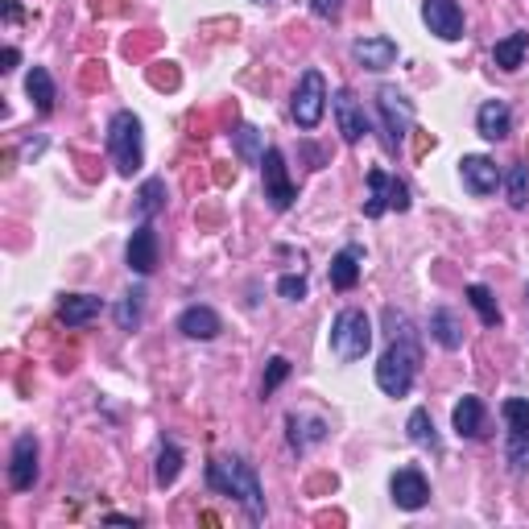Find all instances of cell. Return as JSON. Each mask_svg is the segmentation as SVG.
Wrapping results in <instances>:
<instances>
[{
    "label": "cell",
    "instance_id": "obj_2",
    "mask_svg": "<svg viewBox=\"0 0 529 529\" xmlns=\"http://www.w3.org/2000/svg\"><path fill=\"white\" fill-rule=\"evenodd\" d=\"M207 484L224 492V497H236L240 505L249 508V517L260 521L265 517V500H260V484H257V472H252L244 459H211L207 464Z\"/></svg>",
    "mask_w": 529,
    "mask_h": 529
},
{
    "label": "cell",
    "instance_id": "obj_22",
    "mask_svg": "<svg viewBox=\"0 0 529 529\" xmlns=\"http://www.w3.org/2000/svg\"><path fill=\"white\" fill-rule=\"evenodd\" d=\"M455 431L464 439H480L484 434V405H480V397H464L455 405Z\"/></svg>",
    "mask_w": 529,
    "mask_h": 529
},
{
    "label": "cell",
    "instance_id": "obj_5",
    "mask_svg": "<svg viewBox=\"0 0 529 529\" xmlns=\"http://www.w3.org/2000/svg\"><path fill=\"white\" fill-rule=\"evenodd\" d=\"M410 211V186L401 178H389L385 170H368V203H364V216L368 219H380L385 211Z\"/></svg>",
    "mask_w": 529,
    "mask_h": 529
},
{
    "label": "cell",
    "instance_id": "obj_37",
    "mask_svg": "<svg viewBox=\"0 0 529 529\" xmlns=\"http://www.w3.org/2000/svg\"><path fill=\"white\" fill-rule=\"evenodd\" d=\"M252 4H269V0H252Z\"/></svg>",
    "mask_w": 529,
    "mask_h": 529
},
{
    "label": "cell",
    "instance_id": "obj_33",
    "mask_svg": "<svg viewBox=\"0 0 529 529\" xmlns=\"http://www.w3.org/2000/svg\"><path fill=\"white\" fill-rule=\"evenodd\" d=\"M286 377H290V360H286V356H273L269 368H265V380H260V397H269V393L277 389Z\"/></svg>",
    "mask_w": 529,
    "mask_h": 529
},
{
    "label": "cell",
    "instance_id": "obj_34",
    "mask_svg": "<svg viewBox=\"0 0 529 529\" xmlns=\"http://www.w3.org/2000/svg\"><path fill=\"white\" fill-rule=\"evenodd\" d=\"M277 294H281V298H290V303H303V298H306V277L286 273V277L277 281Z\"/></svg>",
    "mask_w": 529,
    "mask_h": 529
},
{
    "label": "cell",
    "instance_id": "obj_17",
    "mask_svg": "<svg viewBox=\"0 0 529 529\" xmlns=\"http://www.w3.org/2000/svg\"><path fill=\"white\" fill-rule=\"evenodd\" d=\"M178 331H183L186 339H216V335L224 331V323H219V314L211 311V306H191V311L178 314Z\"/></svg>",
    "mask_w": 529,
    "mask_h": 529
},
{
    "label": "cell",
    "instance_id": "obj_12",
    "mask_svg": "<svg viewBox=\"0 0 529 529\" xmlns=\"http://www.w3.org/2000/svg\"><path fill=\"white\" fill-rule=\"evenodd\" d=\"M33 480H38V443H33V434H21V439L13 443L9 484L17 488V492H30Z\"/></svg>",
    "mask_w": 529,
    "mask_h": 529
},
{
    "label": "cell",
    "instance_id": "obj_20",
    "mask_svg": "<svg viewBox=\"0 0 529 529\" xmlns=\"http://www.w3.org/2000/svg\"><path fill=\"white\" fill-rule=\"evenodd\" d=\"M431 335L447 347V352L464 347V323H459V319H455V311H447V306H439V311L431 314Z\"/></svg>",
    "mask_w": 529,
    "mask_h": 529
},
{
    "label": "cell",
    "instance_id": "obj_21",
    "mask_svg": "<svg viewBox=\"0 0 529 529\" xmlns=\"http://www.w3.org/2000/svg\"><path fill=\"white\" fill-rule=\"evenodd\" d=\"M525 50H529V33H508L505 42H497V50H492V63H497L500 71H521Z\"/></svg>",
    "mask_w": 529,
    "mask_h": 529
},
{
    "label": "cell",
    "instance_id": "obj_14",
    "mask_svg": "<svg viewBox=\"0 0 529 529\" xmlns=\"http://www.w3.org/2000/svg\"><path fill=\"white\" fill-rule=\"evenodd\" d=\"M129 269L141 273V277H149L158 269V232L149 224H141L129 240Z\"/></svg>",
    "mask_w": 529,
    "mask_h": 529
},
{
    "label": "cell",
    "instance_id": "obj_29",
    "mask_svg": "<svg viewBox=\"0 0 529 529\" xmlns=\"http://www.w3.org/2000/svg\"><path fill=\"white\" fill-rule=\"evenodd\" d=\"M505 186H508V203L525 207L529 203V166H513V170L505 174Z\"/></svg>",
    "mask_w": 529,
    "mask_h": 529
},
{
    "label": "cell",
    "instance_id": "obj_11",
    "mask_svg": "<svg viewBox=\"0 0 529 529\" xmlns=\"http://www.w3.org/2000/svg\"><path fill=\"white\" fill-rule=\"evenodd\" d=\"M389 492H393V505H397V508H410V513L431 500V484H426V475H422L418 467H401V472L393 475Z\"/></svg>",
    "mask_w": 529,
    "mask_h": 529
},
{
    "label": "cell",
    "instance_id": "obj_7",
    "mask_svg": "<svg viewBox=\"0 0 529 529\" xmlns=\"http://www.w3.org/2000/svg\"><path fill=\"white\" fill-rule=\"evenodd\" d=\"M260 170H265V199H269V207L273 211H290L294 199H298V191H294L290 174H286V158H281V149H265Z\"/></svg>",
    "mask_w": 529,
    "mask_h": 529
},
{
    "label": "cell",
    "instance_id": "obj_38",
    "mask_svg": "<svg viewBox=\"0 0 529 529\" xmlns=\"http://www.w3.org/2000/svg\"><path fill=\"white\" fill-rule=\"evenodd\" d=\"M525 298H529V290H525Z\"/></svg>",
    "mask_w": 529,
    "mask_h": 529
},
{
    "label": "cell",
    "instance_id": "obj_18",
    "mask_svg": "<svg viewBox=\"0 0 529 529\" xmlns=\"http://www.w3.org/2000/svg\"><path fill=\"white\" fill-rule=\"evenodd\" d=\"M99 311H104V303H99V298H91V294H66L63 303H58V323L83 327V323H91Z\"/></svg>",
    "mask_w": 529,
    "mask_h": 529
},
{
    "label": "cell",
    "instance_id": "obj_10",
    "mask_svg": "<svg viewBox=\"0 0 529 529\" xmlns=\"http://www.w3.org/2000/svg\"><path fill=\"white\" fill-rule=\"evenodd\" d=\"M331 108H335V124H339V132H344L347 145L364 141V132H368V116H364V108H360V99L352 96L347 87L331 96Z\"/></svg>",
    "mask_w": 529,
    "mask_h": 529
},
{
    "label": "cell",
    "instance_id": "obj_27",
    "mask_svg": "<svg viewBox=\"0 0 529 529\" xmlns=\"http://www.w3.org/2000/svg\"><path fill=\"white\" fill-rule=\"evenodd\" d=\"M162 207H166V183L162 178H149V183L141 186V195H137V211L145 219H153Z\"/></svg>",
    "mask_w": 529,
    "mask_h": 529
},
{
    "label": "cell",
    "instance_id": "obj_30",
    "mask_svg": "<svg viewBox=\"0 0 529 529\" xmlns=\"http://www.w3.org/2000/svg\"><path fill=\"white\" fill-rule=\"evenodd\" d=\"M178 472H183V455H178V447H162V455H158V484L170 488L174 480H178Z\"/></svg>",
    "mask_w": 529,
    "mask_h": 529
},
{
    "label": "cell",
    "instance_id": "obj_1",
    "mask_svg": "<svg viewBox=\"0 0 529 529\" xmlns=\"http://www.w3.org/2000/svg\"><path fill=\"white\" fill-rule=\"evenodd\" d=\"M385 323H389V352L380 356L377 364V385L389 397H405L414 389V377H418V364H422V347H418V331L414 323L405 319L401 311H385Z\"/></svg>",
    "mask_w": 529,
    "mask_h": 529
},
{
    "label": "cell",
    "instance_id": "obj_13",
    "mask_svg": "<svg viewBox=\"0 0 529 529\" xmlns=\"http://www.w3.org/2000/svg\"><path fill=\"white\" fill-rule=\"evenodd\" d=\"M459 174H464V186L472 191V195H492L497 183H500L497 162H488V158H480V153H467L464 162H459Z\"/></svg>",
    "mask_w": 529,
    "mask_h": 529
},
{
    "label": "cell",
    "instance_id": "obj_24",
    "mask_svg": "<svg viewBox=\"0 0 529 529\" xmlns=\"http://www.w3.org/2000/svg\"><path fill=\"white\" fill-rule=\"evenodd\" d=\"M467 303L475 306V314H480V323L484 327H500V306H497V298H492L488 286H467Z\"/></svg>",
    "mask_w": 529,
    "mask_h": 529
},
{
    "label": "cell",
    "instance_id": "obj_25",
    "mask_svg": "<svg viewBox=\"0 0 529 529\" xmlns=\"http://www.w3.org/2000/svg\"><path fill=\"white\" fill-rule=\"evenodd\" d=\"M505 459L517 475L529 472V431H508L505 439Z\"/></svg>",
    "mask_w": 529,
    "mask_h": 529
},
{
    "label": "cell",
    "instance_id": "obj_3",
    "mask_svg": "<svg viewBox=\"0 0 529 529\" xmlns=\"http://www.w3.org/2000/svg\"><path fill=\"white\" fill-rule=\"evenodd\" d=\"M368 347H372V323H368L364 311H339L331 323V352L344 364L352 360H364Z\"/></svg>",
    "mask_w": 529,
    "mask_h": 529
},
{
    "label": "cell",
    "instance_id": "obj_6",
    "mask_svg": "<svg viewBox=\"0 0 529 529\" xmlns=\"http://www.w3.org/2000/svg\"><path fill=\"white\" fill-rule=\"evenodd\" d=\"M327 79L319 71H306L298 79V91H294V120H298V129H319V120H323V108H327Z\"/></svg>",
    "mask_w": 529,
    "mask_h": 529
},
{
    "label": "cell",
    "instance_id": "obj_28",
    "mask_svg": "<svg viewBox=\"0 0 529 529\" xmlns=\"http://www.w3.org/2000/svg\"><path fill=\"white\" fill-rule=\"evenodd\" d=\"M410 439L418 447H431V451H439V434H434V422L426 410H414L410 414Z\"/></svg>",
    "mask_w": 529,
    "mask_h": 529
},
{
    "label": "cell",
    "instance_id": "obj_19",
    "mask_svg": "<svg viewBox=\"0 0 529 529\" xmlns=\"http://www.w3.org/2000/svg\"><path fill=\"white\" fill-rule=\"evenodd\" d=\"M360 265H364V249L360 244H347L344 252H335L331 260V286L335 290H352L360 281Z\"/></svg>",
    "mask_w": 529,
    "mask_h": 529
},
{
    "label": "cell",
    "instance_id": "obj_23",
    "mask_svg": "<svg viewBox=\"0 0 529 529\" xmlns=\"http://www.w3.org/2000/svg\"><path fill=\"white\" fill-rule=\"evenodd\" d=\"M25 91H30L33 108L42 112V116H50V112H55V79L46 75L42 66H33V71H30V79H25Z\"/></svg>",
    "mask_w": 529,
    "mask_h": 529
},
{
    "label": "cell",
    "instance_id": "obj_16",
    "mask_svg": "<svg viewBox=\"0 0 529 529\" xmlns=\"http://www.w3.org/2000/svg\"><path fill=\"white\" fill-rule=\"evenodd\" d=\"M352 55H356V63L368 66V71H389V66L397 63V42H393V38H364V42L352 46Z\"/></svg>",
    "mask_w": 529,
    "mask_h": 529
},
{
    "label": "cell",
    "instance_id": "obj_8",
    "mask_svg": "<svg viewBox=\"0 0 529 529\" xmlns=\"http://www.w3.org/2000/svg\"><path fill=\"white\" fill-rule=\"evenodd\" d=\"M422 21H426L431 33H439L443 42H459L464 38V9H459V0H422Z\"/></svg>",
    "mask_w": 529,
    "mask_h": 529
},
{
    "label": "cell",
    "instance_id": "obj_35",
    "mask_svg": "<svg viewBox=\"0 0 529 529\" xmlns=\"http://www.w3.org/2000/svg\"><path fill=\"white\" fill-rule=\"evenodd\" d=\"M311 4H314L319 17H327V21H335V17L344 13V0H311Z\"/></svg>",
    "mask_w": 529,
    "mask_h": 529
},
{
    "label": "cell",
    "instance_id": "obj_4",
    "mask_svg": "<svg viewBox=\"0 0 529 529\" xmlns=\"http://www.w3.org/2000/svg\"><path fill=\"white\" fill-rule=\"evenodd\" d=\"M108 153L116 158V170L124 178L141 170V120L132 112H116L108 120Z\"/></svg>",
    "mask_w": 529,
    "mask_h": 529
},
{
    "label": "cell",
    "instance_id": "obj_36",
    "mask_svg": "<svg viewBox=\"0 0 529 529\" xmlns=\"http://www.w3.org/2000/svg\"><path fill=\"white\" fill-rule=\"evenodd\" d=\"M17 63H21V55H17V46H9V50H4V66H0V71H13Z\"/></svg>",
    "mask_w": 529,
    "mask_h": 529
},
{
    "label": "cell",
    "instance_id": "obj_26",
    "mask_svg": "<svg viewBox=\"0 0 529 529\" xmlns=\"http://www.w3.org/2000/svg\"><path fill=\"white\" fill-rule=\"evenodd\" d=\"M141 314H145V290L124 294V303L116 306V323H120V331H137V327H141Z\"/></svg>",
    "mask_w": 529,
    "mask_h": 529
},
{
    "label": "cell",
    "instance_id": "obj_9",
    "mask_svg": "<svg viewBox=\"0 0 529 529\" xmlns=\"http://www.w3.org/2000/svg\"><path fill=\"white\" fill-rule=\"evenodd\" d=\"M377 104H380V116H385V129H389V145L397 149V141L410 132V120H414L410 99L401 96L397 87H380V91H377Z\"/></svg>",
    "mask_w": 529,
    "mask_h": 529
},
{
    "label": "cell",
    "instance_id": "obj_31",
    "mask_svg": "<svg viewBox=\"0 0 529 529\" xmlns=\"http://www.w3.org/2000/svg\"><path fill=\"white\" fill-rule=\"evenodd\" d=\"M500 418L508 422V431H529V401L525 397H508L500 405Z\"/></svg>",
    "mask_w": 529,
    "mask_h": 529
},
{
    "label": "cell",
    "instance_id": "obj_32",
    "mask_svg": "<svg viewBox=\"0 0 529 529\" xmlns=\"http://www.w3.org/2000/svg\"><path fill=\"white\" fill-rule=\"evenodd\" d=\"M236 149L244 162H260L265 153H260V132L252 129V124H244V129H236Z\"/></svg>",
    "mask_w": 529,
    "mask_h": 529
},
{
    "label": "cell",
    "instance_id": "obj_15",
    "mask_svg": "<svg viewBox=\"0 0 529 529\" xmlns=\"http://www.w3.org/2000/svg\"><path fill=\"white\" fill-rule=\"evenodd\" d=\"M475 129H480L484 141H505L508 132H513V112H508V104H500V99L480 104V112H475Z\"/></svg>",
    "mask_w": 529,
    "mask_h": 529
}]
</instances>
